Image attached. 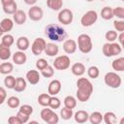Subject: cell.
<instances>
[{
  "label": "cell",
  "mask_w": 124,
  "mask_h": 124,
  "mask_svg": "<svg viewBox=\"0 0 124 124\" xmlns=\"http://www.w3.org/2000/svg\"><path fill=\"white\" fill-rule=\"evenodd\" d=\"M77 99L82 103L87 102L93 93V85L91 81L88 78H79L77 80Z\"/></svg>",
  "instance_id": "cell-1"
},
{
  "label": "cell",
  "mask_w": 124,
  "mask_h": 124,
  "mask_svg": "<svg viewBox=\"0 0 124 124\" xmlns=\"http://www.w3.org/2000/svg\"><path fill=\"white\" fill-rule=\"evenodd\" d=\"M45 35L53 42H62L67 38L64 28L56 23H49L45 27Z\"/></svg>",
  "instance_id": "cell-2"
},
{
  "label": "cell",
  "mask_w": 124,
  "mask_h": 124,
  "mask_svg": "<svg viewBox=\"0 0 124 124\" xmlns=\"http://www.w3.org/2000/svg\"><path fill=\"white\" fill-rule=\"evenodd\" d=\"M78 47L82 53H89L93 48L90 36L87 34H80L78 37Z\"/></svg>",
  "instance_id": "cell-3"
},
{
  "label": "cell",
  "mask_w": 124,
  "mask_h": 124,
  "mask_svg": "<svg viewBox=\"0 0 124 124\" xmlns=\"http://www.w3.org/2000/svg\"><path fill=\"white\" fill-rule=\"evenodd\" d=\"M122 50V47L120 46V44L118 43H106L104 44L103 46V48H102V51H103V54L106 56V57H111V56H114V55H117V54H120Z\"/></svg>",
  "instance_id": "cell-4"
},
{
  "label": "cell",
  "mask_w": 124,
  "mask_h": 124,
  "mask_svg": "<svg viewBox=\"0 0 124 124\" xmlns=\"http://www.w3.org/2000/svg\"><path fill=\"white\" fill-rule=\"evenodd\" d=\"M104 81L106 83V85H108V87L111 88H118L121 85V78L119 75H117L114 72H108L105 75L104 78Z\"/></svg>",
  "instance_id": "cell-5"
},
{
  "label": "cell",
  "mask_w": 124,
  "mask_h": 124,
  "mask_svg": "<svg viewBox=\"0 0 124 124\" xmlns=\"http://www.w3.org/2000/svg\"><path fill=\"white\" fill-rule=\"evenodd\" d=\"M40 115H41V118L48 124H57L59 121L58 115L51 109V108H47V107H46V108H43L41 110Z\"/></svg>",
  "instance_id": "cell-6"
},
{
  "label": "cell",
  "mask_w": 124,
  "mask_h": 124,
  "mask_svg": "<svg viewBox=\"0 0 124 124\" xmlns=\"http://www.w3.org/2000/svg\"><path fill=\"white\" fill-rule=\"evenodd\" d=\"M98 19V14L96 11L90 10L87 11L80 18V23L83 27H89L91 25H93Z\"/></svg>",
  "instance_id": "cell-7"
},
{
  "label": "cell",
  "mask_w": 124,
  "mask_h": 124,
  "mask_svg": "<svg viewBox=\"0 0 124 124\" xmlns=\"http://www.w3.org/2000/svg\"><path fill=\"white\" fill-rule=\"evenodd\" d=\"M57 18H58V21L64 25H68V24H71L73 22V19H74V15H73V12L69 9H62L59 11L58 13V16H57Z\"/></svg>",
  "instance_id": "cell-8"
},
{
  "label": "cell",
  "mask_w": 124,
  "mask_h": 124,
  "mask_svg": "<svg viewBox=\"0 0 124 124\" xmlns=\"http://www.w3.org/2000/svg\"><path fill=\"white\" fill-rule=\"evenodd\" d=\"M70 63H71V60L67 55H60L54 59L53 67L56 70L63 71V70H67L70 67Z\"/></svg>",
  "instance_id": "cell-9"
},
{
  "label": "cell",
  "mask_w": 124,
  "mask_h": 124,
  "mask_svg": "<svg viewBox=\"0 0 124 124\" xmlns=\"http://www.w3.org/2000/svg\"><path fill=\"white\" fill-rule=\"evenodd\" d=\"M46 46V42L43 38H36L31 45V50L34 55H40L43 51H45Z\"/></svg>",
  "instance_id": "cell-10"
},
{
  "label": "cell",
  "mask_w": 124,
  "mask_h": 124,
  "mask_svg": "<svg viewBox=\"0 0 124 124\" xmlns=\"http://www.w3.org/2000/svg\"><path fill=\"white\" fill-rule=\"evenodd\" d=\"M43 16H44V12H43V10L40 6H35L34 5L28 10V16L33 21L41 20L43 18Z\"/></svg>",
  "instance_id": "cell-11"
},
{
  "label": "cell",
  "mask_w": 124,
  "mask_h": 124,
  "mask_svg": "<svg viewBox=\"0 0 124 124\" xmlns=\"http://www.w3.org/2000/svg\"><path fill=\"white\" fill-rule=\"evenodd\" d=\"M61 82L58 79H53L49 82L47 87V93L50 96H56L61 90Z\"/></svg>",
  "instance_id": "cell-12"
},
{
  "label": "cell",
  "mask_w": 124,
  "mask_h": 124,
  "mask_svg": "<svg viewBox=\"0 0 124 124\" xmlns=\"http://www.w3.org/2000/svg\"><path fill=\"white\" fill-rule=\"evenodd\" d=\"M77 47H78L77 43H76V41L73 40V39H68V40L64 41V43H63V49H64V51H65L66 53H68V54H73V53H75L76 50H77Z\"/></svg>",
  "instance_id": "cell-13"
},
{
  "label": "cell",
  "mask_w": 124,
  "mask_h": 124,
  "mask_svg": "<svg viewBox=\"0 0 124 124\" xmlns=\"http://www.w3.org/2000/svg\"><path fill=\"white\" fill-rule=\"evenodd\" d=\"M14 20L9 18V17H6V18H3L0 22V32L3 34V33H8L10 32L13 28H14Z\"/></svg>",
  "instance_id": "cell-14"
},
{
  "label": "cell",
  "mask_w": 124,
  "mask_h": 124,
  "mask_svg": "<svg viewBox=\"0 0 124 124\" xmlns=\"http://www.w3.org/2000/svg\"><path fill=\"white\" fill-rule=\"evenodd\" d=\"M40 78H41V76L39 72L36 70H29L26 73V79L32 85H36L37 83H39Z\"/></svg>",
  "instance_id": "cell-15"
},
{
  "label": "cell",
  "mask_w": 124,
  "mask_h": 124,
  "mask_svg": "<svg viewBox=\"0 0 124 124\" xmlns=\"http://www.w3.org/2000/svg\"><path fill=\"white\" fill-rule=\"evenodd\" d=\"M27 60V56L24 51L18 50L13 54V62L16 65H23Z\"/></svg>",
  "instance_id": "cell-16"
},
{
  "label": "cell",
  "mask_w": 124,
  "mask_h": 124,
  "mask_svg": "<svg viewBox=\"0 0 124 124\" xmlns=\"http://www.w3.org/2000/svg\"><path fill=\"white\" fill-rule=\"evenodd\" d=\"M26 18H27V16H26V14L24 13V11H22V10H17V11L13 15V19H14V21H15L16 24H18V25H21V24L25 23Z\"/></svg>",
  "instance_id": "cell-17"
},
{
  "label": "cell",
  "mask_w": 124,
  "mask_h": 124,
  "mask_svg": "<svg viewBox=\"0 0 124 124\" xmlns=\"http://www.w3.org/2000/svg\"><path fill=\"white\" fill-rule=\"evenodd\" d=\"M59 52V47L56 44L54 43H46V49H45V53L47 55V56H55L57 55Z\"/></svg>",
  "instance_id": "cell-18"
},
{
  "label": "cell",
  "mask_w": 124,
  "mask_h": 124,
  "mask_svg": "<svg viewBox=\"0 0 124 124\" xmlns=\"http://www.w3.org/2000/svg\"><path fill=\"white\" fill-rule=\"evenodd\" d=\"M75 121L78 123H85L87 120H89V114L86 110H78L76 113H74Z\"/></svg>",
  "instance_id": "cell-19"
},
{
  "label": "cell",
  "mask_w": 124,
  "mask_h": 124,
  "mask_svg": "<svg viewBox=\"0 0 124 124\" xmlns=\"http://www.w3.org/2000/svg\"><path fill=\"white\" fill-rule=\"evenodd\" d=\"M71 71H72L73 75H75L77 77H80L85 73V66L80 62H77L72 65Z\"/></svg>",
  "instance_id": "cell-20"
},
{
  "label": "cell",
  "mask_w": 124,
  "mask_h": 124,
  "mask_svg": "<svg viewBox=\"0 0 124 124\" xmlns=\"http://www.w3.org/2000/svg\"><path fill=\"white\" fill-rule=\"evenodd\" d=\"M29 46H30V42L27 37L21 36L16 40V47L21 51H25L26 49H28Z\"/></svg>",
  "instance_id": "cell-21"
},
{
  "label": "cell",
  "mask_w": 124,
  "mask_h": 124,
  "mask_svg": "<svg viewBox=\"0 0 124 124\" xmlns=\"http://www.w3.org/2000/svg\"><path fill=\"white\" fill-rule=\"evenodd\" d=\"M111 67L116 72H124V57H118L111 62Z\"/></svg>",
  "instance_id": "cell-22"
},
{
  "label": "cell",
  "mask_w": 124,
  "mask_h": 124,
  "mask_svg": "<svg viewBox=\"0 0 124 124\" xmlns=\"http://www.w3.org/2000/svg\"><path fill=\"white\" fill-rule=\"evenodd\" d=\"M26 89V80L23 78H16L14 90L16 92H22Z\"/></svg>",
  "instance_id": "cell-23"
},
{
  "label": "cell",
  "mask_w": 124,
  "mask_h": 124,
  "mask_svg": "<svg viewBox=\"0 0 124 124\" xmlns=\"http://www.w3.org/2000/svg\"><path fill=\"white\" fill-rule=\"evenodd\" d=\"M46 5L53 11H60L63 6V0H46Z\"/></svg>",
  "instance_id": "cell-24"
},
{
  "label": "cell",
  "mask_w": 124,
  "mask_h": 124,
  "mask_svg": "<svg viewBox=\"0 0 124 124\" xmlns=\"http://www.w3.org/2000/svg\"><path fill=\"white\" fill-rule=\"evenodd\" d=\"M101 16L102 18H104L105 20H109L111 19L114 15H113V9L110 8V7H104L101 11Z\"/></svg>",
  "instance_id": "cell-25"
},
{
  "label": "cell",
  "mask_w": 124,
  "mask_h": 124,
  "mask_svg": "<svg viewBox=\"0 0 124 124\" xmlns=\"http://www.w3.org/2000/svg\"><path fill=\"white\" fill-rule=\"evenodd\" d=\"M104 120V115L99 111H94L89 115V121L92 124H99Z\"/></svg>",
  "instance_id": "cell-26"
},
{
  "label": "cell",
  "mask_w": 124,
  "mask_h": 124,
  "mask_svg": "<svg viewBox=\"0 0 124 124\" xmlns=\"http://www.w3.org/2000/svg\"><path fill=\"white\" fill-rule=\"evenodd\" d=\"M50 98H51V96L48 93H42L38 97V103L42 107H48L49 106Z\"/></svg>",
  "instance_id": "cell-27"
},
{
  "label": "cell",
  "mask_w": 124,
  "mask_h": 124,
  "mask_svg": "<svg viewBox=\"0 0 124 124\" xmlns=\"http://www.w3.org/2000/svg\"><path fill=\"white\" fill-rule=\"evenodd\" d=\"M14 65L10 62H3L0 65V73L2 75H9L13 72Z\"/></svg>",
  "instance_id": "cell-28"
},
{
  "label": "cell",
  "mask_w": 124,
  "mask_h": 124,
  "mask_svg": "<svg viewBox=\"0 0 124 124\" xmlns=\"http://www.w3.org/2000/svg\"><path fill=\"white\" fill-rule=\"evenodd\" d=\"M11 49L9 46H5L0 44V59L1 60H8L11 57Z\"/></svg>",
  "instance_id": "cell-29"
},
{
  "label": "cell",
  "mask_w": 124,
  "mask_h": 124,
  "mask_svg": "<svg viewBox=\"0 0 124 124\" xmlns=\"http://www.w3.org/2000/svg\"><path fill=\"white\" fill-rule=\"evenodd\" d=\"M15 43V39L13 37V35L11 34H6V35H3L2 38H1V45L5 46H13V44Z\"/></svg>",
  "instance_id": "cell-30"
},
{
  "label": "cell",
  "mask_w": 124,
  "mask_h": 124,
  "mask_svg": "<svg viewBox=\"0 0 124 124\" xmlns=\"http://www.w3.org/2000/svg\"><path fill=\"white\" fill-rule=\"evenodd\" d=\"M64 106L69 108H75L77 107V99L74 96H66L64 99Z\"/></svg>",
  "instance_id": "cell-31"
},
{
  "label": "cell",
  "mask_w": 124,
  "mask_h": 124,
  "mask_svg": "<svg viewBox=\"0 0 124 124\" xmlns=\"http://www.w3.org/2000/svg\"><path fill=\"white\" fill-rule=\"evenodd\" d=\"M104 122L106 124H115L116 123V115L112 111H108L104 114Z\"/></svg>",
  "instance_id": "cell-32"
},
{
  "label": "cell",
  "mask_w": 124,
  "mask_h": 124,
  "mask_svg": "<svg viewBox=\"0 0 124 124\" xmlns=\"http://www.w3.org/2000/svg\"><path fill=\"white\" fill-rule=\"evenodd\" d=\"M60 115L62 117V119L64 120H69L70 118H72L74 116V112L72 108H69L67 107L62 108V109L60 110Z\"/></svg>",
  "instance_id": "cell-33"
},
{
  "label": "cell",
  "mask_w": 124,
  "mask_h": 124,
  "mask_svg": "<svg viewBox=\"0 0 124 124\" xmlns=\"http://www.w3.org/2000/svg\"><path fill=\"white\" fill-rule=\"evenodd\" d=\"M7 105H8V107L11 108H16L19 107L20 101H19V99H18L17 97H16V96H11V97L8 98V100H7Z\"/></svg>",
  "instance_id": "cell-34"
},
{
  "label": "cell",
  "mask_w": 124,
  "mask_h": 124,
  "mask_svg": "<svg viewBox=\"0 0 124 124\" xmlns=\"http://www.w3.org/2000/svg\"><path fill=\"white\" fill-rule=\"evenodd\" d=\"M3 11L5 14L7 15H14L16 11H17V4L16 2L10 4V5H7V6H3Z\"/></svg>",
  "instance_id": "cell-35"
},
{
  "label": "cell",
  "mask_w": 124,
  "mask_h": 124,
  "mask_svg": "<svg viewBox=\"0 0 124 124\" xmlns=\"http://www.w3.org/2000/svg\"><path fill=\"white\" fill-rule=\"evenodd\" d=\"M16 78L15 77L8 75V76L5 78V79H4V84H5V86H6L8 89H14L15 84H16Z\"/></svg>",
  "instance_id": "cell-36"
},
{
  "label": "cell",
  "mask_w": 124,
  "mask_h": 124,
  "mask_svg": "<svg viewBox=\"0 0 124 124\" xmlns=\"http://www.w3.org/2000/svg\"><path fill=\"white\" fill-rule=\"evenodd\" d=\"M105 38L108 43H113L117 38H118V34L116 31L114 30H108L107 31V33L105 34Z\"/></svg>",
  "instance_id": "cell-37"
},
{
  "label": "cell",
  "mask_w": 124,
  "mask_h": 124,
  "mask_svg": "<svg viewBox=\"0 0 124 124\" xmlns=\"http://www.w3.org/2000/svg\"><path fill=\"white\" fill-rule=\"evenodd\" d=\"M87 75L91 78H97L100 75V70L97 66H91L87 70Z\"/></svg>",
  "instance_id": "cell-38"
},
{
  "label": "cell",
  "mask_w": 124,
  "mask_h": 124,
  "mask_svg": "<svg viewBox=\"0 0 124 124\" xmlns=\"http://www.w3.org/2000/svg\"><path fill=\"white\" fill-rule=\"evenodd\" d=\"M41 75H42L44 78H51V77L54 75L53 67L50 66V65H47L45 69H43V70L41 71Z\"/></svg>",
  "instance_id": "cell-39"
},
{
  "label": "cell",
  "mask_w": 124,
  "mask_h": 124,
  "mask_svg": "<svg viewBox=\"0 0 124 124\" xmlns=\"http://www.w3.org/2000/svg\"><path fill=\"white\" fill-rule=\"evenodd\" d=\"M61 106V101L56 97V96H51L50 101H49V108H51L52 109H56L59 108Z\"/></svg>",
  "instance_id": "cell-40"
},
{
  "label": "cell",
  "mask_w": 124,
  "mask_h": 124,
  "mask_svg": "<svg viewBox=\"0 0 124 124\" xmlns=\"http://www.w3.org/2000/svg\"><path fill=\"white\" fill-rule=\"evenodd\" d=\"M113 27L116 31L118 32H124V19H119V20H114L113 21Z\"/></svg>",
  "instance_id": "cell-41"
},
{
  "label": "cell",
  "mask_w": 124,
  "mask_h": 124,
  "mask_svg": "<svg viewBox=\"0 0 124 124\" xmlns=\"http://www.w3.org/2000/svg\"><path fill=\"white\" fill-rule=\"evenodd\" d=\"M21 112L27 114V115H31L33 113V108L30 106V105H22L19 107V109Z\"/></svg>",
  "instance_id": "cell-42"
},
{
  "label": "cell",
  "mask_w": 124,
  "mask_h": 124,
  "mask_svg": "<svg viewBox=\"0 0 124 124\" xmlns=\"http://www.w3.org/2000/svg\"><path fill=\"white\" fill-rule=\"evenodd\" d=\"M113 15L114 16L120 18V19H124V8L123 7H116L113 9Z\"/></svg>",
  "instance_id": "cell-43"
},
{
  "label": "cell",
  "mask_w": 124,
  "mask_h": 124,
  "mask_svg": "<svg viewBox=\"0 0 124 124\" xmlns=\"http://www.w3.org/2000/svg\"><path fill=\"white\" fill-rule=\"evenodd\" d=\"M47 65H48L47 61L46 59H44V58H40V59H38L36 61V68L38 70H40V71H42L43 69H45Z\"/></svg>",
  "instance_id": "cell-44"
},
{
  "label": "cell",
  "mask_w": 124,
  "mask_h": 124,
  "mask_svg": "<svg viewBox=\"0 0 124 124\" xmlns=\"http://www.w3.org/2000/svg\"><path fill=\"white\" fill-rule=\"evenodd\" d=\"M16 116L20 119L21 123H26V122H28V120H29V116H30V115H27V114L21 112L20 110H18L17 113H16Z\"/></svg>",
  "instance_id": "cell-45"
},
{
  "label": "cell",
  "mask_w": 124,
  "mask_h": 124,
  "mask_svg": "<svg viewBox=\"0 0 124 124\" xmlns=\"http://www.w3.org/2000/svg\"><path fill=\"white\" fill-rule=\"evenodd\" d=\"M8 122L9 124H22L20 119L16 115V116H10L8 118Z\"/></svg>",
  "instance_id": "cell-46"
},
{
  "label": "cell",
  "mask_w": 124,
  "mask_h": 124,
  "mask_svg": "<svg viewBox=\"0 0 124 124\" xmlns=\"http://www.w3.org/2000/svg\"><path fill=\"white\" fill-rule=\"evenodd\" d=\"M6 96H7V94H6L5 88H4V87H0V104H1V105L5 102Z\"/></svg>",
  "instance_id": "cell-47"
},
{
  "label": "cell",
  "mask_w": 124,
  "mask_h": 124,
  "mask_svg": "<svg viewBox=\"0 0 124 124\" xmlns=\"http://www.w3.org/2000/svg\"><path fill=\"white\" fill-rule=\"evenodd\" d=\"M118 41H119V44L121 46V47L124 49V32H121L119 35H118Z\"/></svg>",
  "instance_id": "cell-48"
},
{
  "label": "cell",
  "mask_w": 124,
  "mask_h": 124,
  "mask_svg": "<svg viewBox=\"0 0 124 124\" xmlns=\"http://www.w3.org/2000/svg\"><path fill=\"white\" fill-rule=\"evenodd\" d=\"M14 2H15V0H1V5H2V7H3V6L10 5V4L14 3Z\"/></svg>",
  "instance_id": "cell-49"
},
{
  "label": "cell",
  "mask_w": 124,
  "mask_h": 124,
  "mask_svg": "<svg viewBox=\"0 0 124 124\" xmlns=\"http://www.w3.org/2000/svg\"><path fill=\"white\" fill-rule=\"evenodd\" d=\"M23 1H24V3H25V4H27V5L34 6V5L37 3V1H38V0H23Z\"/></svg>",
  "instance_id": "cell-50"
},
{
  "label": "cell",
  "mask_w": 124,
  "mask_h": 124,
  "mask_svg": "<svg viewBox=\"0 0 124 124\" xmlns=\"http://www.w3.org/2000/svg\"><path fill=\"white\" fill-rule=\"evenodd\" d=\"M119 124H124V117H122V118L119 120Z\"/></svg>",
  "instance_id": "cell-51"
},
{
  "label": "cell",
  "mask_w": 124,
  "mask_h": 124,
  "mask_svg": "<svg viewBox=\"0 0 124 124\" xmlns=\"http://www.w3.org/2000/svg\"><path fill=\"white\" fill-rule=\"evenodd\" d=\"M87 2H92V1H94V0H86Z\"/></svg>",
  "instance_id": "cell-52"
},
{
  "label": "cell",
  "mask_w": 124,
  "mask_h": 124,
  "mask_svg": "<svg viewBox=\"0 0 124 124\" xmlns=\"http://www.w3.org/2000/svg\"><path fill=\"white\" fill-rule=\"evenodd\" d=\"M100 1H105V0H100Z\"/></svg>",
  "instance_id": "cell-53"
},
{
  "label": "cell",
  "mask_w": 124,
  "mask_h": 124,
  "mask_svg": "<svg viewBox=\"0 0 124 124\" xmlns=\"http://www.w3.org/2000/svg\"><path fill=\"white\" fill-rule=\"evenodd\" d=\"M122 1H123V2H124V0H122Z\"/></svg>",
  "instance_id": "cell-54"
}]
</instances>
